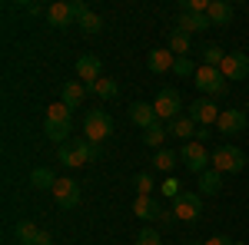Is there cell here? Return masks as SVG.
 <instances>
[{
	"label": "cell",
	"mask_w": 249,
	"mask_h": 245,
	"mask_svg": "<svg viewBox=\"0 0 249 245\" xmlns=\"http://www.w3.org/2000/svg\"><path fill=\"white\" fill-rule=\"evenodd\" d=\"M57 159L67 166V169H80V166L100 159V146L87 143V139H70V143H63V146L57 149Z\"/></svg>",
	"instance_id": "6da1fadb"
},
{
	"label": "cell",
	"mask_w": 249,
	"mask_h": 245,
	"mask_svg": "<svg viewBox=\"0 0 249 245\" xmlns=\"http://www.w3.org/2000/svg\"><path fill=\"white\" fill-rule=\"evenodd\" d=\"M193 83H196V90H199V93L210 96V99H213V96H223L226 90H230V80L219 73V66H206V63L196 70Z\"/></svg>",
	"instance_id": "7a4b0ae2"
},
{
	"label": "cell",
	"mask_w": 249,
	"mask_h": 245,
	"mask_svg": "<svg viewBox=\"0 0 249 245\" xmlns=\"http://www.w3.org/2000/svg\"><path fill=\"white\" fill-rule=\"evenodd\" d=\"M179 159H183V166L190 172H206L213 163V152H206V143H199V139H190V143H183V149H179Z\"/></svg>",
	"instance_id": "3957f363"
},
{
	"label": "cell",
	"mask_w": 249,
	"mask_h": 245,
	"mask_svg": "<svg viewBox=\"0 0 249 245\" xmlns=\"http://www.w3.org/2000/svg\"><path fill=\"white\" fill-rule=\"evenodd\" d=\"M83 132H87V143L100 146V143L113 132V119H110V113H103V110H90L87 119H83Z\"/></svg>",
	"instance_id": "277c9868"
},
{
	"label": "cell",
	"mask_w": 249,
	"mask_h": 245,
	"mask_svg": "<svg viewBox=\"0 0 249 245\" xmlns=\"http://www.w3.org/2000/svg\"><path fill=\"white\" fill-rule=\"evenodd\" d=\"M179 106H183V93L173 90V86H163V90L156 93V99H153V110H156V119H160V123H163V119L173 123L176 116H183Z\"/></svg>",
	"instance_id": "5b68a950"
},
{
	"label": "cell",
	"mask_w": 249,
	"mask_h": 245,
	"mask_svg": "<svg viewBox=\"0 0 249 245\" xmlns=\"http://www.w3.org/2000/svg\"><path fill=\"white\" fill-rule=\"evenodd\" d=\"M216 172H243L246 166V152L236 149V146H219L213 149V163H210Z\"/></svg>",
	"instance_id": "8992f818"
},
{
	"label": "cell",
	"mask_w": 249,
	"mask_h": 245,
	"mask_svg": "<svg viewBox=\"0 0 249 245\" xmlns=\"http://www.w3.org/2000/svg\"><path fill=\"white\" fill-rule=\"evenodd\" d=\"M199 212H203V196H199V192H179V196L173 199V215H176L179 222H196Z\"/></svg>",
	"instance_id": "52a82bcc"
},
{
	"label": "cell",
	"mask_w": 249,
	"mask_h": 245,
	"mask_svg": "<svg viewBox=\"0 0 249 245\" xmlns=\"http://www.w3.org/2000/svg\"><path fill=\"white\" fill-rule=\"evenodd\" d=\"M219 113H223V110L213 103L210 96H199V99H193V103H190V113H186V116H190L193 123H199L203 130H210V126L219 123Z\"/></svg>",
	"instance_id": "ba28073f"
},
{
	"label": "cell",
	"mask_w": 249,
	"mask_h": 245,
	"mask_svg": "<svg viewBox=\"0 0 249 245\" xmlns=\"http://www.w3.org/2000/svg\"><path fill=\"white\" fill-rule=\"evenodd\" d=\"M219 73L232 80V83H239V80H246L249 76V57L246 53H226V60L219 63Z\"/></svg>",
	"instance_id": "9c48e42d"
},
{
	"label": "cell",
	"mask_w": 249,
	"mask_h": 245,
	"mask_svg": "<svg viewBox=\"0 0 249 245\" xmlns=\"http://www.w3.org/2000/svg\"><path fill=\"white\" fill-rule=\"evenodd\" d=\"M60 209H77L80 206V186L73 179H57V186L50 189Z\"/></svg>",
	"instance_id": "30bf717a"
},
{
	"label": "cell",
	"mask_w": 249,
	"mask_h": 245,
	"mask_svg": "<svg viewBox=\"0 0 249 245\" xmlns=\"http://www.w3.org/2000/svg\"><path fill=\"white\" fill-rule=\"evenodd\" d=\"M47 23H50V27H73V23H77L73 3H63V0L50 3V7H47Z\"/></svg>",
	"instance_id": "8fae6325"
},
{
	"label": "cell",
	"mask_w": 249,
	"mask_h": 245,
	"mask_svg": "<svg viewBox=\"0 0 249 245\" xmlns=\"http://www.w3.org/2000/svg\"><path fill=\"white\" fill-rule=\"evenodd\" d=\"M243 130H246V113H243V110H223V113H219L216 132L232 136V132H243Z\"/></svg>",
	"instance_id": "7c38bea8"
},
{
	"label": "cell",
	"mask_w": 249,
	"mask_h": 245,
	"mask_svg": "<svg viewBox=\"0 0 249 245\" xmlns=\"http://www.w3.org/2000/svg\"><path fill=\"white\" fill-rule=\"evenodd\" d=\"M77 76H80V80H87V83L93 86L96 80L103 76V63H100V57H93V53H83V57L77 60Z\"/></svg>",
	"instance_id": "4fadbf2b"
},
{
	"label": "cell",
	"mask_w": 249,
	"mask_h": 245,
	"mask_svg": "<svg viewBox=\"0 0 249 245\" xmlns=\"http://www.w3.org/2000/svg\"><path fill=\"white\" fill-rule=\"evenodd\" d=\"M130 119H133V123L140 126V130L153 126V123H156V110H153V103H143V99L130 103Z\"/></svg>",
	"instance_id": "5bb4252c"
},
{
	"label": "cell",
	"mask_w": 249,
	"mask_h": 245,
	"mask_svg": "<svg viewBox=\"0 0 249 245\" xmlns=\"http://www.w3.org/2000/svg\"><path fill=\"white\" fill-rule=\"evenodd\" d=\"M173 63H176V57L170 53V47H163V50H153V53L146 57V66H150L153 73H170Z\"/></svg>",
	"instance_id": "9a60e30c"
},
{
	"label": "cell",
	"mask_w": 249,
	"mask_h": 245,
	"mask_svg": "<svg viewBox=\"0 0 249 245\" xmlns=\"http://www.w3.org/2000/svg\"><path fill=\"white\" fill-rule=\"evenodd\" d=\"M219 189H223V172H216L213 166L199 172V196H219Z\"/></svg>",
	"instance_id": "2e32d148"
},
{
	"label": "cell",
	"mask_w": 249,
	"mask_h": 245,
	"mask_svg": "<svg viewBox=\"0 0 249 245\" xmlns=\"http://www.w3.org/2000/svg\"><path fill=\"white\" fill-rule=\"evenodd\" d=\"M206 17H210L213 27H226V23L232 20V7L226 3V0H213L210 10H206Z\"/></svg>",
	"instance_id": "e0dca14e"
},
{
	"label": "cell",
	"mask_w": 249,
	"mask_h": 245,
	"mask_svg": "<svg viewBox=\"0 0 249 245\" xmlns=\"http://www.w3.org/2000/svg\"><path fill=\"white\" fill-rule=\"evenodd\" d=\"M170 136L183 139V143H190V139H196V123H193L190 116H176V119L170 123Z\"/></svg>",
	"instance_id": "ac0fdd59"
},
{
	"label": "cell",
	"mask_w": 249,
	"mask_h": 245,
	"mask_svg": "<svg viewBox=\"0 0 249 245\" xmlns=\"http://www.w3.org/2000/svg\"><path fill=\"white\" fill-rule=\"evenodd\" d=\"M176 23H179V30H183V33H196V30L213 27L206 14H179V20H176Z\"/></svg>",
	"instance_id": "d6986e66"
},
{
	"label": "cell",
	"mask_w": 249,
	"mask_h": 245,
	"mask_svg": "<svg viewBox=\"0 0 249 245\" xmlns=\"http://www.w3.org/2000/svg\"><path fill=\"white\" fill-rule=\"evenodd\" d=\"M40 232H43V229H37L34 222H27V219H20L17 226H14V235H17L23 245H40Z\"/></svg>",
	"instance_id": "ffe728a7"
},
{
	"label": "cell",
	"mask_w": 249,
	"mask_h": 245,
	"mask_svg": "<svg viewBox=\"0 0 249 245\" xmlns=\"http://www.w3.org/2000/svg\"><path fill=\"white\" fill-rule=\"evenodd\" d=\"M166 136H170V126H163V123L156 119L153 126H146V130H143V143H146V146H153V149H160Z\"/></svg>",
	"instance_id": "44dd1931"
},
{
	"label": "cell",
	"mask_w": 249,
	"mask_h": 245,
	"mask_svg": "<svg viewBox=\"0 0 249 245\" xmlns=\"http://www.w3.org/2000/svg\"><path fill=\"white\" fill-rule=\"evenodd\" d=\"M90 93L100 96V99H116L120 96V86H116V80H110V76H100L93 86H90Z\"/></svg>",
	"instance_id": "7402d4cb"
},
{
	"label": "cell",
	"mask_w": 249,
	"mask_h": 245,
	"mask_svg": "<svg viewBox=\"0 0 249 245\" xmlns=\"http://www.w3.org/2000/svg\"><path fill=\"white\" fill-rule=\"evenodd\" d=\"M133 212L140 215V219H156V215H160V206H156L153 196H136L133 199Z\"/></svg>",
	"instance_id": "603a6c76"
},
{
	"label": "cell",
	"mask_w": 249,
	"mask_h": 245,
	"mask_svg": "<svg viewBox=\"0 0 249 245\" xmlns=\"http://www.w3.org/2000/svg\"><path fill=\"white\" fill-rule=\"evenodd\" d=\"M70 130H73V123H43V132H47V139H53V143H70Z\"/></svg>",
	"instance_id": "cb8c5ba5"
},
{
	"label": "cell",
	"mask_w": 249,
	"mask_h": 245,
	"mask_svg": "<svg viewBox=\"0 0 249 245\" xmlns=\"http://www.w3.org/2000/svg\"><path fill=\"white\" fill-rule=\"evenodd\" d=\"M176 163H179V152L156 149V159H153V169L156 172H173V169H176Z\"/></svg>",
	"instance_id": "d4e9b609"
},
{
	"label": "cell",
	"mask_w": 249,
	"mask_h": 245,
	"mask_svg": "<svg viewBox=\"0 0 249 245\" xmlns=\"http://www.w3.org/2000/svg\"><path fill=\"white\" fill-rule=\"evenodd\" d=\"M83 96H87V86H80V83H67V86H63V96H60V103H67V106H80Z\"/></svg>",
	"instance_id": "484cf974"
},
{
	"label": "cell",
	"mask_w": 249,
	"mask_h": 245,
	"mask_svg": "<svg viewBox=\"0 0 249 245\" xmlns=\"http://www.w3.org/2000/svg\"><path fill=\"white\" fill-rule=\"evenodd\" d=\"M77 27L83 30V33H100V30H103V17L93 14V10H87V14L77 20Z\"/></svg>",
	"instance_id": "4316f807"
},
{
	"label": "cell",
	"mask_w": 249,
	"mask_h": 245,
	"mask_svg": "<svg viewBox=\"0 0 249 245\" xmlns=\"http://www.w3.org/2000/svg\"><path fill=\"white\" fill-rule=\"evenodd\" d=\"M30 186H37V189H53V186H57V176H53L50 169H43V166H40V169L30 172Z\"/></svg>",
	"instance_id": "83f0119b"
},
{
	"label": "cell",
	"mask_w": 249,
	"mask_h": 245,
	"mask_svg": "<svg viewBox=\"0 0 249 245\" xmlns=\"http://www.w3.org/2000/svg\"><path fill=\"white\" fill-rule=\"evenodd\" d=\"M186 50H190V33H183V30H173V33H170V53H173V57H176V53L183 57Z\"/></svg>",
	"instance_id": "f1b7e54d"
},
{
	"label": "cell",
	"mask_w": 249,
	"mask_h": 245,
	"mask_svg": "<svg viewBox=\"0 0 249 245\" xmlns=\"http://www.w3.org/2000/svg\"><path fill=\"white\" fill-rule=\"evenodd\" d=\"M47 123H70V106L67 103H50L47 106Z\"/></svg>",
	"instance_id": "f546056e"
},
{
	"label": "cell",
	"mask_w": 249,
	"mask_h": 245,
	"mask_svg": "<svg viewBox=\"0 0 249 245\" xmlns=\"http://www.w3.org/2000/svg\"><path fill=\"white\" fill-rule=\"evenodd\" d=\"M226 60V53H223V47H216V43H210V47H203V63L206 66H219Z\"/></svg>",
	"instance_id": "4dcf8cb0"
},
{
	"label": "cell",
	"mask_w": 249,
	"mask_h": 245,
	"mask_svg": "<svg viewBox=\"0 0 249 245\" xmlns=\"http://www.w3.org/2000/svg\"><path fill=\"white\" fill-rule=\"evenodd\" d=\"M133 189H136V196H153V176L150 172L133 176Z\"/></svg>",
	"instance_id": "1f68e13d"
},
{
	"label": "cell",
	"mask_w": 249,
	"mask_h": 245,
	"mask_svg": "<svg viewBox=\"0 0 249 245\" xmlns=\"http://www.w3.org/2000/svg\"><path fill=\"white\" fill-rule=\"evenodd\" d=\"M196 70H199V66H193V60H186V57H176V63H173V73L179 76V80L196 76Z\"/></svg>",
	"instance_id": "d6a6232c"
},
{
	"label": "cell",
	"mask_w": 249,
	"mask_h": 245,
	"mask_svg": "<svg viewBox=\"0 0 249 245\" xmlns=\"http://www.w3.org/2000/svg\"><path fill=\"white\" fill-rule=\"evenodd\" d=\"M213 0H183L179 3V14H206Z\"/></svg>",
	"instance_id": "836d02e7"
},
{
	"label": "cell",
	"mask_w": 249,
	"mask_h": 245,
	"mask_svg": "<svg viewBox=\"0 0 249 245\" xmlns=\"http://www.w3.org/2000/svg\"><path fill=\"white\" fill-rule=\"evenodd\" d=\"M136 245H163V239H160L156 229H143V232L136 235Z\"/></svg>",
	"instance_id": "e575fe53"
},
{
	"label": "cell",
	"mask_w": 249,
	"mask_h": 245,
	"mask_svg": "<svg viewBox=\"0 0 249 245\" xmlns=\"http://www.w3.org/2000/svg\"><path fill=\"white\" fill-rule=\"evenodd\" d=\"M163 192H166L170 199H176V196H179V182H176V179H166V182H163Z\"/></svg>",
	"instance_id": "d590c367"
},
{
	"label": "cell",
	"mask_w": 249,
	"mask_h": 245,
	"mask_svg": "<svg viewBox=\"0 0 249 245\" xmlns=\"http://www.w3.org/2000/svg\"><path fill=\"white\" fill-rule=\"evenodd\" d=\"M203 245H232V239L230 235H213V239H206Z\"/></svg>",
	"instance_id": "8d00e7d4"
},
{
	"label": "cell",
	"mask_w": 249,
	"mask_h": 245,
	"mask_svg": "<svg viewBox=\"0 0 249 245\" xmlns=\"http://www.w3.org/2000/svg\"><path fill=\"white\" fill-rule=\"evenodd\" d=\"M246 106H249V103H246Z\"/></svg>",
	"instance_id": "74e56055"
}]
</instances>
